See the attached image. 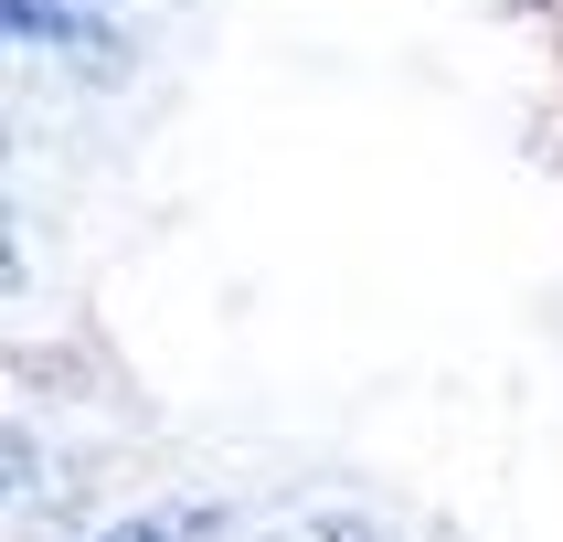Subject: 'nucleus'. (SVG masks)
Wrapping results in <instances>:
<instances>
[{"label": "nucleus", "instance_id": "f03ea898", "mask_svg": "<svg viewBox=\"0 0 563 542\" xmlns=\"http://www.w3.org/2000/svg\"><path fill=\"white\" fill-rule=\"evenodd\" d=\"M86 542H223V510L213 500H181V510H139V521H107Z\"/></svg>", "mask_w": 563, "mask_h": 542}, {"label": "nucleus", "instance_id": "7ed1b4c3", "mask_svg": "<svg viewBox=\"0 0 563 542\" xmlns=\"http://www.w3.org/2000/svg\"><path fill=\"white\" fill-rule=\"evenodd\" d=\"M373 542H383V532H373Z\"/></svg>", "mask_w": 563, "mask_h": 542}, {"label": "nucleus", "instance_id": "f257e3e1", "mask_svg": "<svg viewBox=\"0 0 563 542\" xmlns=\"http://www.w3.org/2000/svg\"><path fill=\"white\" fill-rule=\"evenodd\" d=\"M0 22H11V43L75 64V75H96V86H118V75H128V32L107 22L96 0H0Z\"/></svg>", "mask_w": 563, "mask_h": 542}]
</instances>
